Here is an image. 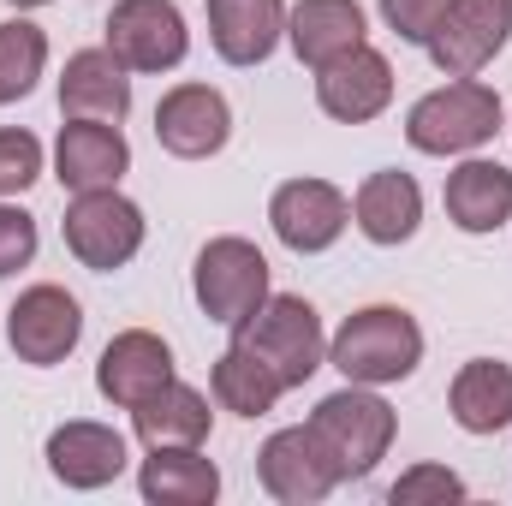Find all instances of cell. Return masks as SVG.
Here are the masks:
<instances>
[{
  "mask_svg": "<svg viewBox=\"0 0 512 506\" xmlns=\"http://www.w3.org/2000/svg\"><path fill=\"white\" fill-rule=\"evenodd\" d=\"M328 364L346 381H358V387L405 381L423 364V328L405 310H393V304H370V310L346 316V328L328 346Z\"/></svg>",
  "mask_w": 512,
  "mask_h": 506,
  "instance_id": "obj_1",
  "label": "cell"
},
{
  "mask_svg": "<svg viewBox=\"0 0 512 506\" xmlns=\"http://www.w3.org/2000/svg\"><path fill=\"white\" fill-rule=\"evenodd\" d=\"M233 346L251 352L280 387H304L322 370V358H328L322 322H316V310L304 298H262V310H251L233 328Z\"/></svg>",
  "mask_w": 512,
  "mask_h": 506,
  "instance_id": "obj_2",
  "label": "cell"
},
{
  "mask_svg": "<svg viewBox=\"0 0 512 506\" xmlns=\"http://www.w3.org/2000/svg\"><path fill=\"white\" fill-rule=\"evenodd\" d=\"M495 131H501V96L477 78H459V84L423 96L405 120L411 149H423V155H465V149L489 143Z\"/></svg>",
  "mask_w": 512,
  "mask_h": 506,
  "instance_id": "obj_3",
  "label": "cell"
},
{
  "mask_svg": "<svg viewBox=\"0 0 512 506\" xmlns=\"http://www.w3.org/2000/svg\"><path fill=\"white\" fill-rule=\"evenodd\" d=\"M310 429L328 447V459H334L340 477H370L376 459L393 447V405H382L376 393L346 387V393H328L310 411Z\"/></svg>",
  "mask_w": 512,
  "mask_h": 506,
  "instance_id": "obj_4",
  "label": "cell"
},
{
  "mask_svg": "<svg viewBox=\"0 0 512 506\" xmlns=\"http://www.w3.org/2000/svg\"><path fill=\"white\" fill-rule=\"evenodd\" d=\"M268 298V256L251 239H215L197 256V304L209 322L239 328L251 310H262Z\"/></svg>",
  "mask_w": 512,
  "mask_h": 506,
  "instance_id": "obj_5",
  "label": "cell"
},
{
  "mask_svg": "<svg viewBox=\"0 0 512 506\" xmlns=\"http://www.w3.org/2000/svg\"><path fill=\"white\" fill-rule=\"evenodd\" d=\"M66 251L78 256L84 268H96V274L126 268L131 256L143 251V215H137V203H126L120 191H84L66 209Z\"/></svg>",
  "mask_w": 512,
  "mask_h": 506,
  "instance_id": "obj_6",
  "label": "cell"
},
{
  "mask_svg": "<svg viewBox=\"0 0 512 506\" xmlns=\"http://www.w3.org/2000/svg\"><path fill=\"white\" fill-rule=\"evenodd\" d=\"M185 18L173 0H120L108 12V54L126 72H167L185 60Z\"/></svg>",
  "mask_w": 512,
  "mask_h": 506,
  "instance_id": "obj_7",
  "label": "cell"
},
{
  "mask_svg": "<svg viewBox=\"0 0 512 506\" xmlns=\"http://www.w3.org/2000/svg\"><path fill=\"white\" fill-rule=\"evenodd\" d=\"M512 36V0H453L441 30L429 36V60L447 78H477Z\"/></svg>",
  "mask_w": 512,
  "mask_h": 506,
  "instance_id": "obj_8",
  "label": "cell"
},
{
  "mask_svg": "<svg viewBox=\"0 0 512 506\" xmlns=\"http://www.w3.org/2000/svg\"><path fill=\"white\" fill-rule=\"evenodd\" d=\"M6 334H12V352L24 358V364H60L72 346H78V334H84V310H78V298L72 292H60V286H30L18 304H12V316H6Z\"/></svg>",
  "mask_w": 512,
  "mask_h": 506,
  "instance_id": "obj_9",
  "label": "cell"
},
{
  "mask_svg": "<svg viewBox=\"0 0 512 506\" xmlns=\"http://www.w3.org/2000/svg\"><path fill=\"white\" fill-rule=\"evenodd\" d=\"M268 221H274V233H280V245H286V251L310 256V251H328V245L346 233L352 203H346L328 179H292V185H280V191H274Z\"/></svg>",
  "mask_w": 512,
  "mask_h": 506,
  "instance_id": "obj_10",
  "label": "cell"
},
{
  "mask_svg": "<svg viewBox=\"0 0 512 506\" xmlns=\"http://www.w3.org/2000/svg\"><path fill=\"white\" fill-rule=\"evenodd\" d=\"M256 471H262V489L286 506L322 501V495L340 483V471H334V459H328V447L316 441L310 423H304V429H280V435L256 453Z\"/></svg>",
  "mask_w": 512,
  "mask_h": 506,
  "instance_id": "obj_11",
  "label": "cell"
},
{
  "mask_svg": "<svg viewBox=\"0 0 512 506\" xmlns=\"http://www.w3.org/2000/svg\"><path fill=\"white\" fill-rule=\"evenodd\" d=\"M131 167V149L114 120H72L60 126V143H54V173L66 191H114L120 173Z\"/></svg>",
  "mask_w": 512,
  "mask_h": 506,
  "instance_id": "obj_12",
  "label": "cell"
},
{
  "mask_svg": "<svg viewBox=\"0 0 512 506\" xmlns=\"http://www.w3.org/2000/svg\"><path fill=\"white\" fill-rule=\"evenodd\" d=\"M316 102H322V114H334L346 126H364L393 102V66L376 48H352V54H340L316 72Z\"/></svg>",
  "mask_w": 512,
  "mask_h": 506,
  "instance_id": "obj_13",
  "label": "cell"
},
{
  "mask_svg": "<svg viewBox=\"0 0 512 506\" xmlns=\"http://www.w3.org/2000/svg\"><path fill=\"white\" fill-rule=\"evenodd\" d=\"M227 131H233V114H227V102H221L209 84H179V90H167L161 108H155V137H161V149H167V155H185V161L215 155V149L227 143Z\"/></svg>",
  "mask_w": 512,
  "mask_h": 506,
  "instance_id": "obj_14",
  "label": "cell"
},
{
  "mask_svg": "<svg viewBox=\"0 0 512 506\" xmlns=\"http://www.w3.org/2000/svg\"><path fill=\"white\" fill-rule=\"evenodd\" d=\"M173 381V352H167V340H155L149 328H126V334H114L108 340V352H102V364H96V387H102V399H114V405H143L149 393H161Z\"/></svg>",
  "mask_w": 512,
  "mask_h": 506,
  "instance_id": "obj_15",
  "label": "cell"
},
{
  "mask_svg": "<svg viewBox=\"0 0 512 506\" xmlns=\"http://www.w3.org/2000/svg\"><path fill=\"white\" fill-rule=\"evenodd\" d=\"M48 471L66 489H102L126 471V441L108 423H66L48 435Z\"/></svg>",
  "mask_w": 512,
  "mask_h": 506,
  "instance_id": "obj_16",
  "label": "cell"
},
{
  "mask_svg": "<svg viewBox=\"0 0 512 506\" xmlns=\"http://www.w3.org/2000/svg\"><path fill=\"white\" fill-rule=\"evenodd\" d=\"M60 114L72 120H126L131 114V78L108 48H84L66 60L60 78Z\"/></svg>",
  "mask_w": 512,
  "mask_h": 506,
  "instance_id": "obj_17",
  "label": "cell"
},
{
  "mask_svg": "<svg viewBox=\"0 0 512 506\" xmlns=\"http://www.w3.org/2000/svg\"><path fill=\"white\" fill-rule=\"evenodd\" d=\"M280 30H286V6L280 0H209V36H215V54L227 66L268 60Z\"/></svg>",
  "mask_w": 512,
  "mask_h": 506,
  "instance_id": "obj_18",
  "label": "cell"
},
{
  "mask_svg": "<svg viewBox=\"0 0 512 506\" xmlns=\"http://www.w3.org/2000/svg\"><path fill=\"white\" fill-rule=\"evenodd\" d=\"M286 36H292L298 60L322 72L328 60L364 48V12H358V0H298Z\"/></svg>",
  "mask_w": 512,
  "mask_h": 506,
  "instance_id": "obj_19",
  "label": "cell"
},
{
  "mask_svg": "<svg viewBox=\"0 0 512 506\" xmlns=\"http://www.w3.org/2000/svg\"><path fill=\"white\" fill-rule=\"evenodd\" d=\"M447 215L465 233H501L512 215V173L501 161H465L447 173Z\"/></svg>",
  "mask_w": 512,
  "mask_h": 506,
  "instance_id": "obj_20",
  "label": "cell"
},
{
  "mask_svg": "<svg viewBox=\"0 0 512 506\" xmlns=\"http://www.w3.org/2000/svg\"><path fill=\"white\" fill-rule=\"evenodd\" d=\"M352 215H358L370 245H405L417 233V221H423V191H417L411 173H370Z\"/></svg>",
  "mask_w": 512,
  "mask_h": 506,
  "instance_id": "obj_21",
  "label": "cell"
},
{
  "mask_svg": "<svg viewBox=\"0 0 512 506\" xmlns=\"http://www.w3.org/2000/svg\"><path fill=\"white\" fill-rule=\"evenodd\" d=\"M215 495H221V471L197 447H149V459H143V501L209 506Z\"/></svg>",
  "mask_w": 512,
  "mask_h": 506,
  "instance_id": "obj_22",
  "label": "cell"
},
{
  "mask_svg": "<svg viewBox=\"0 0 512 506\" xmlns=\"http://www.w3.org/2000/svg\"><path fill=\"white\" fill-rule=\"evenodd\" d=\"M131 423H137L143 447H197L209 435V399L197 387L167 381L161 393H149L143 405H131Z\"/></svg>",
  "mask_w": 512,
  "mask_h": 506,
  "instance_id": "obj_23",
  "label": "cell"
},
{
  "mask_svg": "<svg viewBox=\"0 0 512 506\" xmlns=\"http://www.w3.org/2000/svg\"><path fill=\"white\" fill-rule=\"evenodd\" d=\"M453 423L465 435H495L512 423V370L495 358H477L453 376Z\"/></svg>",
  "mask_w": 512,
  "mask_h": 506,
  "instance_id": "obj_24",
  "label": "cell"
},
{
  "mask_svg": "<svg viewBox=\"0 0 512 506\" xmlns=\"http://www.w3.org/2000/svg\"><path fill=\"white\" fill-rule=\"evenodd\" d=\"M209 381H215V399H221L227 411H239V417H268V411H274V399L286 393V387L268 376L251 352H239V346L215 364V376H209Z\"/></svg>",
  "mask_w": 512,
  "mask_h": 506,
  "instance_id": "obj_25",
  "label": "cell"
},
{
  "mask_svg": "<svg viewBox=\"0 0 512 506\" xmlns=\"http://www.w3.org/2000/svg\"><path fill=\"white\" fill-rule=\"evenodd\" d=\"M42 66H48V36L36 24H24V18L0 24V108L6 102H24L36 90Z\"/></svg>",
  "mask_w": 512,
  "mask_h": 506,
  "instance_id": "obj_26",
  "label": "cell"
},
{
  "mask_svg": "<svg viewBox=\"0 0 512 506\" xmlns=\"http://www.w3.org/2000/svg\"><path fill=\"white\" fill-rule=\"evenodd\" d=\"M447 12H453V0H382L387 30H393L399 42H417V48H429V36L441 30Z\"/></svg>",
  "mask_w": 512,
  "mask_h": 506,
  "instance_id": "obj_27",
  "label": "cell"
},
{
  "mask_svg": "<svg viewBox=\"0 0 512 506\" xmlns=\"http://www.w3.org/2000/svg\"><path fill=\"white\" fill-rule=\"evenodd\" d=\"M393 506H423V501H465V483L447 471V465H417V471H405L399 483H393Z\"/></svg>",
  "mask_w": 512,
  "mask_h": 506,
  "instance_id": "obj_28",
  "label": "cell"
},
{
  "mask_svg": "<svg viewBox=\"0 0 512 506\" xmlns=\"http://www.w3.org/2000/svg\"><path fill=\"white\" fill-rule=\"evenodd\" d=\"M42 173V143L30 131H0V197H18Z\"/></svg>",
  "mask_w": 512,
  "mask_h": 506,
  "instance_id": "obj_29",
  "label": "cell"
},
{
  "mask_svg": "<svg viewBox=\"0 0 512 506\" xmlns=\"http://www.w3.org/2000/svg\"><path fill=\"white\" fill-rule=\"evenodd\" d=\"M30 256H36V221H30L24 209H6V203H0V280L18 274Z\"/></svg>",
  "mask_w": 512,
  "mask_h": 506,
  "instance_id": "obj_30",
  "label": "cell"
},
{
  "mask_svg": "<svg viewBox=\"0 0 512 506\" xmlns=\"http://www.w3.org/2000/svg\"><path fill=\"white\" fill-rule=\"evenodd\" d=\"M12 6H48V0H12Z\"/></svg>",
  "mask_w": 512,
  "mask_h": 506,
  "instance_id": "obj_31",
  "label": "cell"
}]
</instances>
